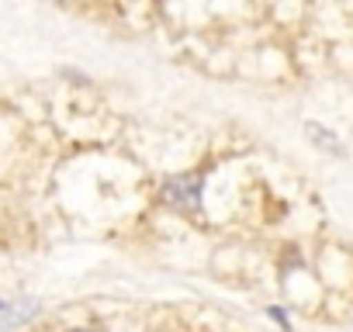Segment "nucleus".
Here are the masks:
<instances>
[{
	"mask_svg": "<svg viewBox=\"0 0 353 332\" xmlns=\"http://www.w3.org/2000/svg\"><path fill=\"white\" fill-rule=\"evenodd\" d=\"M305 132L312 135V142H315L319 149H325V152H332V156H343V145L336 142V135H332L329 128H322V125L308 121V125H305Z\"/></svg>",
	"mask_w": 353,
	"mask_h": 332,
	"instance_id": "7ed1b4c3",
	"label": "nucleus"
},
{
	"mask_svg": "<svg viewBox=\"0 0 353 332\" xmlns=\"http://www.w3.org/2000/svg\"><path fill=\"white\" fill-rule=\"evenodd\" d=\"M39 315V301L35 298H14V301H0V332L25 325Z\"/></svg>",
	"mask_w": 353,
	"mask_h": 332,
	"instance_id": "f03ea898",
	"label": "nucleus"
},
{
	"mask_svg": "<svg viewBox=\"0 0 353 332\" xmlns=\"http://www.w3.org/2000/svg\"><path fill=\"white\" fill-rule=\"evenodd\" d=\"M70 332H94V329H70Z\"/></svg>",
	"mask_w": 353,
	"mask_h": 332,
	"instance_id": "39448f33",
	"label": "nucleus"
},
{
	"mask_svg": "<svg viewBox=\"0 0 353 332\" xmlns=\"http://www.w3.org/2000/svg\"><path fill=\"white\" fill-rule=\"evenodd\" d=\"M270 318H277V322H281L284 329H291V322H288V315H284L281 308H270Z\"/></svg>",
	"mask_w": 353,
	"mask_h": 332,
	"instance_id": "20e7f679",
	"label": "nucleus"
},
{
	"mask_svg": "<svg viewBox=\"0 0 353 332\" xmlns=\"http://www.w3.org/2000/svg\"><path fill=\"white\" fill-rule=\"evenodd\" d=\"M201 191H205V174H176L166 177L159 187V201L181 215H198L201 211Z\"/></svg>",
	"mask_w": 353,
	"mask_h": 332,
	"instance_id": "f257e3e1",
	"label": "nucleus"
}]
</instances>
